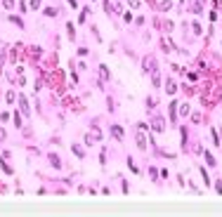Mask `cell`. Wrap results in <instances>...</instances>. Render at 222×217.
Listing matches in <instances>:
<instances>
[{
    "instance_id": "cell-1",
    "label": "cell",
    "mask_w": 222,
    "mask_h": 217,
    "mask_svg": "<svg viewBox=\"0 0 222 217\" xmlns=\"http://www.w3.org/2000/svg\"><path fill=\"white\" fill-rule=\"evenodd\" d=\"M151 127H154V132H163V130H165V123H163V118H154Z\"/></svg>"
},
{
    "instance_id": "cell-2",
    "label": "cell",
    "mask_w": 222,
    "mask_h": 217,
    "mask_svg": "<svg viewBox=\"0 0 222 217\" xmlns=\"http://www.w3.org/2000/svg\"><path fill=\"white\" fill-rule=\"evenodd\" d=\"M154 66H156V62H154V57H147V59H144V73H151V71H156Z\"/></svg>"
},
{
    "instance_id": "cell-3",
    "label": "cell",
    "mask_w": 222,
    "mask_h": 217,
    "mask_svg": "<svg viewBox=\"0 0 222 217\" xmlns=\"http://www.w3.org/2000/svg\"><path fill=\"white\" fill-rule=\"evenodd\" d=\"M137 146L142 149V151L147 149V137H144V130H142V132H137Z\"/></svg>"
},
{
    "instance_id": "cell-4",
    "label": "cell",
    "mask_w": 222,
    "mask_h": 217,
    "mask_svg": "<svg viewBox=\"0 0 222 217\" xmlns=\"http://www.w3.org/2000/svg\"><path fill=\"white\" fill-rule=\"evenodd\" d=\"M161 47H163V52H173V50H175V45L168 40V38H163V40H161Z\"/></svg>"
},
{
    "instance_id": "cell-5",
    "label": "cell",
    "mask_w": 222,
    "mask_h": 217,
    "mask_svg": "<svg viewBox=\"0 0 222 217\" xmlns=\"http://www.w3.org/2000/svg\"><path fill=\"white\" fill-rule=\"evenodd\" d=\"M165 90H168V95H175L177 85H175V80H173V78H168V80H165Z\"/></svg>"
},
{
    "instance_id": "cell-6",
    "label": "cell",
    "mask_w": 222,
    "mask_h": 217,
    "mask_svg": "<svg viewBox=\"0 0 222 217\" xmlns=\"http://www.w3.org/2000/svg\"><path fill=\"white\" fill-rule=\"evenodd\" d=\"M19 106H21V111L26 113V116L31 113V109H28V104H26V97H24V95H19Z\"/></svg>"
},
{
    "instance_id": "cell-7",
    "label": "cell",
    "mask_w": 222,
    "mask_h": 217,
    "mask_svg": "<svg viewBox=\"0 0 222 217\" xmlns=\"http://www.w3.org/2000/svg\"><path fill=\"white\" fill-rule=\"evenodd\" d=\"M50 165H52L54 170H59L62 168V160H59V156H54V154H50Z\"/></svg>"
},
{
    "instance_id": "cell-8",
    "label": "cell",
    "mask_w": 222,
    "mask_h": 217,
    "mask_svg": "<svg viewBox=\"0 0 222 217\" xmlns=\"http://www.w3.org/2000/svg\"><path fill=\"white\" fill-rule=\"evenodd\" d=\"M111 132H114V137H116L118 142L123 139V130H121V125H111Z\"/></svg>"
},
{
    "instance_id": "cell-9",
    "label": "cell",
    "mask_w": 222,
    "mask_h": 217,
    "mask_svg": "<svg viewBox=\"0 0 222 217\" xmlns=\"http://www.w3.org/2000/svg\"><path fill=\"white\" fill-rule=\"evenodd\" d=\"M203 156H206V163H208V165H213V168H215V165H217V163H215V158H213V154H210V151H203Z\"/></svg>"
},
{
    "instance_id": "cell-10",
    "label": "cell",
    "mask_w": 222,
    "mask_h": 217,
    "mask_svg": "<svg viewBox=\"0 0 222 217\" xmlns=\"http://www.w3.org/2000/svg\"><path fill=\"white\" fill-rule=\"evenodd\" d=\"M99 76H102V80H109V78H111V73H109V69H106V66H99Z\"/></svg>"
},
{
    "instance_id": "cell-11",
    "label": "cell",
    "mask_w": 222,
    "mask_h": 217,
    "mask_svg": "<svg viewBox=\"0 0 222 217\" xmlns=\"http://www.w3.org/2000/svg\"><path fill=\"white\" fill-rule=\"evenodd\" d=\"M57 14H59L57 7H45V17H57Z\"/></svg>"
},
{
    "instance_id": "cell-12",
    "label": "cell",
    "mask_w": 222,
    "mask_h": 217,
    "mask_svg": "<svg viewBox=\"0 0 222 217\" xmlns=\"http://www.w3.org/2000/svg\"><path fill=\"white\" fill-rule=\"evenodd\" d=\"M90 137L95 139V142H99V139H102V132L97 130V127H92V130H90Z\"/></svg>"
},
{
    "instance_id": "cell-13",
    "label": "cell",
    "mask_w": 222,
    "mask_h": 217,
    "mask_svg": "<svg viewBox=\"0 0 222 217\" xmlns=\"http://www.w3.org/2000/svg\"><path fill=\"white\" fill-rule=\"evenodd\" d=\"M66 31H69V38L73 40V38H76V28H73V24H71V21L66 24Z\"/></svg>"
},
{
    "instance_id": "cell-14",
    "label": "cell",
    "mask_w": 222,
    "mask_h": 217,
    "mask_svg": "<svg viewBox=\"0 0 222 217\" xmlns=\"http://www.w3.org/2000/svg\"><path fill=\"white\" fill-rule=\"evenodd\" d=\"M10 21H12V24H17L19 28H24V21H21L19 17H14V14H12V17H10Z\"/></svg>"
},
{
    "instance_id": "cell-15",
    "label": "cell",
    "mask_w": 222,
    "mask_h": 217,
    "mask_svg": "<svg viewBox=\"0 0 222 217\" xmlns=\"http://www.w3.org/2000/svg\"><path fill=\"white\" fill-rule=\"evenodd\" d=\"M71 149H73V154L78 156V158H83V156H85V154H83V149H80L78 144H73V146H71Z\"/></svg>"
},
{
    "instance_id": "cell-16",
    "label": "cell",
    "mask_w": 222,
    "mask_h": 217,
    "mask_svg": "<svg viewBox=\"0 0 222 217\" xmlns=\"http://www.w3.org/2000/svg\"><path fill=\"white\" fill-rule=\"evenodd\" d=\"M170 5H173L170 0H161V10H163V12H168V10H170Z\"/></svg>"
},
{
    "instance_id": "cell-17",
    "label": "cell",
    "mask_w": 222,
    "mask_h": 217,
    "mask_svg": "<svg viewBox=\"0 0 222 217\" xmlns=\"http://www.w3.org/2000/svg\"><path fill=\"white\" fill-rule=\"evenodd\" d=\"M14 99H17L14 90H10V92H7V104H14Z\"/></svg>"
},
{
    "instance_id": "cell-18",
    "label": "cell",
    "mask_w": 222,
    "mask_h": 217,
    "mask_svg": "<svg viewBox=\"0 0 222 217\" xmlns=\"http://www.w3.org/2000/svg\"><path fill=\"white\" fill-rule=\"evenodd\" d=\"M201 175H203V184H210V177H208V172H206V168H201Z\"/></svg>"
},
{
    "instance_id": "cell-19",
    "label": "cell",
    "mask_w": 222,
    "mask_h": 217,
    "mask_svg": "<svg viewBox=\"0 0 222 217\" xmlns=\"http://www.w3.org/2000/svg\"><path fill=\"white\" fill-rule=\"evenodd\" d=\"M147 109H156V99L154 97H147Z\"/></svg>"
},
{
    "instance_id": "cell-20",
    "label": "cell",
    "mask_w": 222,
    "mask_h": 217,
    "mask_svg": "<svg viewBox=\"0 0 222 217\" xmlns=\"http://www.w3.org/2000/svg\"><path fill=\"white\" fill-rule=\"evenodd\" d=\"M191 10H194L196 14H201V12H203V7H201V2H194V5H191Z\"/></svg>"
},
{
    "instance_id": "cell-21",
    "label": "cell",
    "mask_w": 222,
    "mask_h": 217,
    "mask_svg": "<svg viewBox=\"0 0 222 217\" xmlns=\"http://www.w3.org/2000/svg\"><path fill=\"white\" fill-rule=\"evenodd\" d=\"M180 113H182V116H187V113H189V104H182L180 106Z\"/></svg>"
},
{
    "instance_id": "cell-22",
    "label": "cell",
    "mask_w": 222,
    "mask_h": 217,
    "mask_svg": "<svg viewBox=\"0 0 222 217\" xmlns=\"http://www.w3.org/2000/svg\"><path fill=\"white\" fill-rule=\"evenodd\" d=\"M3 5H5L7 10H12V7H14V0H3Z\"/></svg>"
},
{
    "instance_id": "cell-23",
    "label": "cell",
    "mask_w": 222,
    "mask_h": 217,
    "mask_svg": "<svg viewBox=\"0 0 222 217\" xmlns=\"http://www.w3.org/2000/svg\"><path fill=\"white\" fill-rule=\"evenodd\" d=\"M191 28H194V33H196V36L201 33V24H196V21H194V24H191Z\"/></svg>"
},
{
    "instance_id": "cell-24",
    "label": "cell",
    "mask_w": 222,
    "mask_h": 217,
    "mask_svg": "<svg viewBox=\"0 0 222 217\" xmlns=\"http://www.w3.org/2000/svg\"><path fill=\"white\" fill-rule=\"evenodd\" d=\"M40 7V0H31V10H38Z\"/></svg>"
},
{
    "instance_id": "cell-25",
    "label": "cell",
    "mask_w": 222,
    "mask_h": 217,
    "mask_svg": "<svg viewBox=\"0 0 222 217\" xmlns=\"http://www.w3.org/2000/svg\"><path fill=\"white\" fill-rule=\"evenodd\" d=\"M14 125H17V127H21V118H19V113H14Z\"/></svg>"
},
{
    "instance_id": "cell-26",
    "label": "cell",
    "mask_w": 222,
    "mask_h": 217,
    "mask_svg": "<svg viewBox=\"0 0 222 217\" xmlns=\"http://www.w3.org/2000/svg\"><path fill=\"white\" fill-rule=\"evenodd\" d=\"M128 5L130 7H139V0H128Z\"/></svg>"
},
{
    "instance_id": "cell-27",
    "label": "cell",
    "mask_w": 222,
    "mask_h": 217,
    "mask_svg": "<svg viewBox=\"0 0 222 217\" xmlns=\"http://www.w3.org/2000/svg\"><path fill=\"white\" fill-rule=\"evenodd\" d=\"M215 191H217V194H222V182H217V184H215Z\"/></svg>"
},
{
    "instance_id": "cell-28",
    "label": "cell",
    "mask_w": 222,
    "mask_h": 217,
    "mask_svg": "<svg viewBox=\"0 0 222 217\" xmlns=\"http://www.w3.org/2000/svg\"><path fill=\"white\" fill-rule=\"evenodd\" d=\"M66 2H69L71 7H78V2H76V0H66Z\"/></svg>"
},
{
    "instance_id": "cell-29",
    "label": "cell",
    "mask_w": 222,
    "mask_h": 217,
    "mask_svg": "<svg viewBox=\"0 0 222 217\" xmlns=\"http://www.w3.org/2000/svg\"><path fill=\"white\" fill-rule=\"evenodd\" d=\"M220 135H222V127H220Z\"/></svg>"
},
{
    "instance_id": "cell-30",
    "label": "cell",
    "mask_w": 222,
    "mask_h": 217,
    "mask_svg": "<svg viewBox=\"0 0 222 217\" xmlns=\"http://www.w3.org/2000/svg\"><path fill=\"white\" fill-rule=\"evenodd\" d=\"M92 2H95V0H92Z\"/></svg>"
}]
</instances>
